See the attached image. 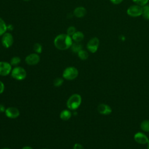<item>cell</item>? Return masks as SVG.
Segmentation results:
<instances>
[{
  "label": "cell",
  "instance_id": "obj_2",
  "mask_svg": "<svg viewBox=\"0 0 149 149\" xmlns=\"http://www.w3.org/2000/svg\"><path fill=\"white\" fill-rule=\"evenodd\" d=\"M82 102L81 96L79 94L71 95L66 101V107L70 111H76L79 108Z\"/></svg>",
  "mask_w": 149,
  "mask_h": 149
},
{
  "label": "cell",
  "instance_id": "obj_1",
  "mask_svg": "<svg viewBox=\"0 0 149 149\" xmlns=\"http://www.w3.org/2000/svg\"><path fill=\"white\" fill-rule=\"evenodd\" d=\"M73 40L72 37L67 34H60L57 35L54 40V44L56 48L61 51L70 48Z\"/></svg>",
  "mask_w": 149,
  "mask_h": 149
},
{
  "label": "cell",
  "instance_id": "obj_12",
  "mask_svg": "<svg viewBox=\"0 0 149 149\" xmlns=\"http://www.w3.org/2000/svg\"><path fill=\"white\" fill-rule=\"evenodd\" d=\"M98 112L103 115H108L112 112V108L108 104L101 103L97 107Z\"/></svg>",
  "mask_w": 149,
  "mask_h": 149
},
{
  "label": "cell",
  "instance_id": "obj_7",
  "mask_svg": "<svg viewBox=\"0 0 149 149\" xmlns=\"http://www.w3.org/2000/svg\"><path fill=\"white\" fill-rule=\"evenodd\" d=\"M14 39L12 34L10 33L6 32L2 36L1 42L2 45L5 48H10L13 44Z\"/></svg>",
  "mask_w": 149,
  "mask_h": 149
},
{
  "label": "cell",
  "instance_id": "obj_27",
  "mask_svg": "<svg viewBox=\"0 0 149 149\" xmlns=\"http://www.w3.org/2000/svg\"><path fill=\"white\" fill-rule=\"evenodd\" d=\"M5 90V85L4 83L0 80V94L3 93Z\"/></svg>",
  "mask_w": 149,
  "mask_h": 149
},
{
  "label": "cell",
  "instance_id": "obj_32",
  "mask_svg": "<svg viewBox=\"0 0 149 149\" xmlns=\"http://www.w3.org/2000/svg\"><path fill=\"white\" fill-rule=\"evenodd\" d=\"M147 149H149V140H148V143H147Z\"/></svg>",
  "mask_w": 149,
  "mask_h": 149
},
{
  "label": "cell",
  "instance_id": "obj_23",
  "mask_svg": "<svg viewBox=\"0 0 149 149\" xmlns=\"http://www.w3.org/2000/svg\"><path fill=\"white\" fill-rule=\"evenodd\" d=\"M63 78H61V77H57L56 78L54 81H53V84L55 87H61L63 83Z\"/></svg>",
  "mask_w": 149,
  "mask_h": 149
},
{
  "label": "cell",
  "instance_id": "obj_8",
  "mask_svg": "<svg viewBox=\"0 0 149 149\" xmlns=\"http://www.w3.org/2000/svg\"><path fill=\"white\" fill-rule=\"evenodd\" d=\"M10 62L6 61H0V76H6L10 74L12 70Z\"/></svg>",
  "mask_w": 149,
  "mask_h": 149
},
{
  "label": "cell",
  "instance_id": "obj_9",
  "mask_svg": "<svg viewBox=\"0 0 149 149\" xmlns=\"http://www.w3.org/2000/svg\"><path fill=\"white\" fill-rule=\"evenodd\" d=\"M40 61V56L37 53H31L29 54L25 58L26 63L30 66H33L38 64Z\"/></svg>",
  "mask_w": 149,
  "mask_h": 149
},
{
  "label": "cell",
  "instance_id": "obj_11",
  "mask_svg": "<svg viewBox=\"0 0 149 149\" xmlns=\"http://www.w3.org/2000/svg\"><path fill=\"white\" fill-rule=\"evenodd\" d=\"M5 114L6 116L10 119H16L20 115L19 110L14 107H9L6 108L5 111Z\"/></svg>",
  "mask_w": 149,
  "mask_h": 149
},
{
  "label": "cell",
  "instance_id": "obj_33",
  "mask_svg": "<svg viewBox=\"0 0 149 149\" xmlns=\"http://www.w3.org/2000/svg\"><path fill=\"white\" fill-rule=\"evenodd\" d=\"M1 149H10V148H8V147H3V148H1Z\"/></svg>",
  "mask_w": 149,
  "mask_h": 149
},
{
  "label": "cell",
  "instance_id": "obj_24",
  "mask_svg": "<svg viewBox=\"0 0 149 149\" xmlns=\"http://www.w3.org/2000/svg\"><path fill=\"white\" fill-rule=\"evenodd\" d=\"M135 4L139 5L141 6H143L147 4H148L149 0H132Z\"/></svg>",
  "mask_w": 149,
  "mask_h": 149
},
{
  "label": "cell",
  "instance_id": "obj_17",
  "mask_svg": "<svg viewBox=\"0 0 149 149\" xmlns=\"http://www.w3.org/2000/svg\"><path fill=\"white\" fill-rule=\"evenodd\" d=\"M7 31V24L0 17V36H2Z\"/></svg>",
  "mask_w": 149,
  "mask_h": 149
},
{
  "label": "cell",
  "instance_id": "obj_25",
  "mask_svg": "<svg viewBox=\"0 0 149 149\" xmlns=\"http://www.w3.org/2000/svg\"><path fill=\"white\" fill-rule=\"evenodd\" d=\"M76 31V30L75 27L71 26L68 28V29L66 30V34L72 37Z\"/></svg>",
  "mask_w": 149,
  "mask_h": 149
},
{
  "label": "cell",
  "instance_id": "obj_14",
  "mask_svg": "<svg viewBox=\"0 0 149 149\" xmlns=\"http://www.w3.org/2000/svg\"><path fill=\"white\" fill-rule=\"evenodd\" d=\"M72 116V113L71 111L69 109H63L60 113V118L63 120H68L70 119Z\"/></svg>",
  "mask_w": 149,
  "mask_h": 149
},
{
  "label": "cell",
  "instance_id": "obj_4",
  "mask_svg": "<svg viewBox=\"0 0 149 149\" xmlns=\"http://www.w3.org/2000/svg\"><path fill=\"white\" fill-rule=\"evenodd\" d=\"M79 71L74 66H68L66 68L63 73L62 77L67 80H73L77 77Z\"/></svg>",
  "mask_w": 149,
  "mask_h": 149
},
{
  "label": "cell",
  "instance_id": "obj_31",
  "mask_svg": "<svg viewBox=\"0 0 149 149\" xmlns=\"http://www.w3.org/2000/svg\"><path fill=\"white\" fill-rule=\"evenodd\" d=\"M22 149H33V148L31 147H30V146H24Z\"/></svg>",
  "mask_w": 149,
  "mask_h": 149
},
{
  "label": "cell",
  "instance_id": "obj_30",
  "mask_svg": "<svg viewBox=\"0 0 149 149\" xmlns=\"http://www.w3.org/2000/svg\"><path fill=\"white\" fill-rule=\"evenodd\" d=\"M13 26L12 24H9L7 25V30L11 31V30H13Z\"/></svg>",
  "mask_w": 149,
  "mask_h": 149
},
{
  "label": "cell",
  "instance_id": "obj_22",
  "mask_svg": "<svg viewBox=\"0 0 149 149\" xmlns=\"http://www.w3.org/2000/svg\"><path fill=\"white\" fill-rule=\"evenodd\" d=\"M33 50L34 51L35 53L38 54H41L42 51V46L41 44L38 42H36L33 45Z\"/></svg>",
  "mask_w": 149,
  "mask_h": 149
},
{
  "label": "cell",
  "instance_id": "obj_13",
  "mask_svg": "<svg viewBox=\"0 0 149 149\" xmlns=\"http://www.w3.org/2000/svg\"><path fill=\"white\" fill-rule=\"evenodd\" d=\"M86 13V9L83 6L76 7L73 10V15L77 18H81L84 17Z\"/></svg>",
  "mask_w": 149,
  "mask_h": 149
},
{
  "label": "cell",
  "instance_id": "obj_18",
  "mask_svg": "<svg viewBox=\"0 0 149 149\" xmlns=\"http://www.w3.org/2000/svg\"><path fill=\"white\" fill-rule=\"evenodd\" d=\"M72 51L74 53H78L81 49H82V45L80 44V42H73L71 47H70Z\"/></svg>",
  "mask_w": 149,
  "mask_h": 149
},
{
  "label": "cell",
  "instance_id": "obj_19",
  "mask_svg": "<svg viewBox=\"0 0 149 149\" xmlns=\"http://www.w3.org/2000/svg\"><path fill=\"white\" fill-rule=\"evenodd\" d=\"M140 128L144 132H149V120H143L140 123Z\"/></svg>",
  "mask_w": 149,
  "mask_h": 149
},
{
  "label": "cell",
  "instance_id": "obj_29",
  "mask_svg": "<svg viewBox=\"0 0 149 149\" xmlns=\"http://www.w3.org/2000/svg\"><path fill=\"white\" fill-rule=\"evenodd\" d=\"M5 110H6V108L5 107V106L3 105L0 104V113L5 112Z\"/></svg>",
  "mask_w": 149,
  "mask_h": 149
},
{
  "label": "cell",
  "instance_id": "obj_35",
  "mask_svg": "<svg viewBox=\"0 0 149 149\" xmlns=\"http://www.w3.org/2000/svg\"><path fill=\"white\" fill-rule=\"evenodd\" d=\"M43 149H48V148H43Z\"/></svg>",
  "mask_w": 149,
  "mask_h": 149
},
{
  "label": "cell",
  "instance_id": "obj_5",
  "mask_svg": "<svg viewBox=\"0 0 149 149\" xmlns=\"http://www.w3.org/2000/svg\"><path fill=\"white\" fill-rule=\"evenodd\" d=\"M126 12L127 14L130 17H139L140 16H141L142 6L137 4L132 5L127 8Z\"/></svg>",
  "mask_w": 149,
  "mask_h": 149
},
{
  "label": "cell",
  "instance_id": "obj_6",
  "mask_svg": "<svg viewBox=\"0 0 149 149\" xmlns=\"http://www.w3.org/2000/svg\"><path fill=\"white\" fill-rule=\"evenodd\" d=\"M100 45V40L97 37L91 38L87 43V49L91 53H95L97 51Z\"/></svg>",
  "mask_w": 149,
  "mask_h": 149
},
{
  "label": "cell",
  "instance_id": "obj_3",
  "mask_svg": "<svg viewBox=\"0 0 149 149\" xmlns=\"http://www.w3.org/2000/svg\"><path fill=\"white\" fill-rule=\"evenodd\" d=\"M12 77L16 80H23L26 78L27 72L24 68L21 66H15L11 71Z\"/></svg>",
  "mask_w": 149,
  "mask_h": 149
},
{
  "label": "cell",
  "instance_id": "obj_15",
  "mask_svg": "<svg viewBox=\"0 0 149 149\" xmlns=\"http://www.w3.org/2000/svg\"><path fill=\"white\" fill-rule=\"evenodd\" d=\"M84 38V35L80 31H76L72 36L73 41L76 42H80L81 41L83 40Z\"/></svg>",
  "mask_w": 149,
  "mask_h": 149
},
{
  "label": "cell",
  "instance_id": "obj_16",
  "mask_svg": "<svg viewBox=\"0 0 149 149\" xmlns=\"http://www.w3.org/2000/svg\"><path fill=\"white\" fill-rule=\"evenodd\" d=\"M141 16L146 19L149 20V5L147 4L142 6Z\"/></svg>",
  "mask_w": 149,
  "mask_h": 149
},
{
  "label": "cell",
  "instance_id": "obj_26",
  "mask_svg": "<svg viewBox=\"0 0 149 149\" xmlns=\"http://www.w3.org/2000/svg\"><path fill=\"white\" fill-rule=\"evenodd\" d=\"M73 149H84V148L81 144L75 143L73 147Z\"/></svg>",
  "mask_w": 149,
  "mask_h": 149
},
{
  "label": "cell",
  "instance_id": "obj_10",
  "mask_svg": "<svg viewBox=\"0 0 149 149\" xmlns=\"http://www.w3.org/2000/svg\"><path fill=\"white\" fill-rule=\"evenodd\" d=\"M133 138H134V140L137 143L139 144H142V145L147 144L149 140L147 136L145 133L141 132H138L136 133H135Z\"/></svg>",
  "mask_w": 149,
  "mask_h": 149
},
{
  "label": "cell",
  "instance_id": "obj_21",
  "mask_svg": "<svg viewBox=\"0 0 149 149\" xmlns=\"http://www.w3.org/2000/svg\"><path fill=\"white\" fill-rule=\"evenodd\" d=\"M20 62H21V59L19 56H17L12 57L10 60V63L11 64L12 66H17L18 65H19Z\"/></svg>",
  "mask_w": 149,
  "mask_h": 149
},
{
  "label": "cell",
  "instance_id": "obj_28",
  "mask_svg": "<svg viewBox=\"0 0 149 149\" xmlns=\"http://www.w3.org/2000/svg\"><path fill=\"white\" fill-rule=\"evenodd\" d=\"M123 0H110L111 2H112L114 5H119L122 2Z\"/></svg>",
  "mask_w": 149,
  "mask_h": 149
},
{
  "label": "cell",
  "instance_id": "obj_20",
  "mask_svg": "<svg viewBox=\"0 0 149 149\" xmlns=\"http://www.w3.org/2000/svg\"><path fill=\"white\" fill-rule=\"evenodd\" d=\"M77 56L79 58V59L84 61L88 58V53L86 50L82 49L77 53Z\"/></svg>",
  "mask_w": 149,
  "mask_h": 149
},
{
  "label": "cell",
  "instance_id": "obj_34",
  "mask_svg": "<svg viewBox=\"0 0 149 149\" xmlns=\"http://www.w3.org/2000/svg\"><path fill=\"white\" fill-rule=\"evenodd\" d=\"M23 1H29L30 0H23Z\"/></svg>",
  "mask_w": 149,
  "mask_h": 149
}]
</instances>
